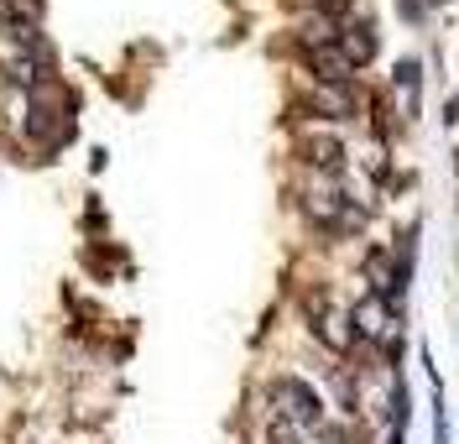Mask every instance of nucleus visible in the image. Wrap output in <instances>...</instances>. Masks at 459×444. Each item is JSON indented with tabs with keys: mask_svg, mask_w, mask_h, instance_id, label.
<instances>
[{
	"mask_svg": "<svg viewBox=\"0 0 459 444\" xmlns=\"http://www.w3.org/2000/svg\"><path fill=\"white\" fill-rule=\"evenodd\" d=\"M303 214L318 231H355L360 225V209L350 205L344 188H334V183H308L303 188Z\"/></svg>",
	"mask_w": 459,
	"mask_h": 444,
	"instance_id": "nucleus-1",
	"label": "nucleus"
},
{
	"mask_svg": "<svg viewBox=\"0 0 459 444\" xmlns=\"http://www.w3.org/2000/svg\"><path fill=\"white\" fill-rule=\"evenodd\" d=\"M272 397H277V418H287L292 429H324V403H318V392L308 382H298V377H282V382L272 387Z\"/></svg>",
	"mask_w": 459,
	"mask_h": 444,
	"instance_id": "nucleus-2",
	"label": "nucleus"
},
{
	"mask_svg": "<svg viewBox=\"0 0 459 444\" xmlns=\"http://www.w3.org/2000/svg\"><path fill=\"white\" fill-rule=\"evenodd\" d=\"M308 314H314V335L329 345V351H350L355 345V319L344 314V309H329V303H308Z\"/></svg>",
	"mask_w": 459,
	"mask_h": 444,
	"instance_id": "nucleus-3",
	"label": "nucleus"
},
{
	"mask_svg": "<svg viewBox=\"0 0 459 444\" xmlns=\"http://www.w3.org/2000/svg\"><path fill=\"white\" fill-rule=\"evenodd\" d=\"M308 110L324 120H350L360 110V100H355V89L350 84H314L308 89Z\"/></svg>",
	"mask_w": 459,
	"mask_h": 444,
	"instance_id": "nucleus-4",
	"label": "nucleus"
},
{
	"mask_svg": "<svg viewBox=\"0 0 459 444\" xmlns=\"http://www.w3.org/2000/svg\"><path fill=\"white\" fill-rule=\"evenodd\" d=\"M298 152H303V162H308L314 173H324V178L344 173V142H340V136L314 131V136H303V142H298Z\"/></svg>",
	"mask_w": 459,
	"mask_h": 444,
	"instance_id": "nucleus-5",
	"label": "nucleus"
},
{
	"mask_svg": "<svg viewBox=\"0 0 459 444\" xmlns=\"http://www.w3.org/2000/svg\"><path fill=\"white\" fill-rule=\"evenodd\" d=\"M350 319H355V335H366V340H392V325H397V309H392V303H386V298H366V303H360V309H355V314H350Z\"/></svg>",
	"mask_w": 459,
	"mask_h": 444,
	"instance_id": "nucleus-6",
	"label": "nucleus"
},
{
	"mask_svg": "<svg viewBox=\"0 0 459 444\" xmlns=\"http://www.w3.org/2000/svg\"><path fill=\"white\" fill-rule=\"evenodd\" d=\"M340 53L350 58V68L376 58V27L371 22H340Z\"/></svg>",
	"mask_w": 459,
	"mask_h": 444,
	"instance_id": "nucleus-7",
	"label": "nucleus"
},
{
	"mask_svg": "<svg viewBox=\"0 0 459 444\" xmlns=\"http://www.w3.org/2000/svg\"><path fill=\"white\" fill-rule=\"evenodd\" d=\"M308 68H314L318 84H350V58L340 53V42H329V48H308Z\"/></svg>",
	"mask_w": 459,
	"mask_h": 444,
	"instance_id": "nucleus-8",
	"label": "nucleus"
}]
</instances>
